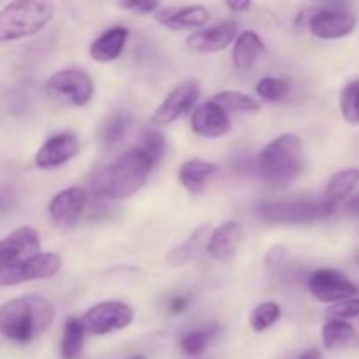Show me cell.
I'll use <instances>...</instances> for the list:
<instances>
[{
	"mask_svg": "<svg viewBox=\"0 0 359 359\" xmlns=\"http://www.w3.org/2000/svg\"><path fill=\"white\" fill-rule=\"evenodd\" d=\"M154 163L139 146L132 147L111 163L93 172L90 179V193L97 198L128 200L142 189Z\"/></svg>",
	"mask_w": 359,
	"mask_h": 359,
	"instance_id": "6da1fadb",
	"label": "cell"
},
{
	"mask_svg": "<svg viewBox=\"0 0 359 359\" xmlns=\"http://www.w3.org/2000/svg\"><path fill=\"white\" fill-rule=\"evenodd\" d=\"M55 307L37 294L13 298L0 305V335L18 344L37 339L51 326Z\"/></svg>",
	"mask_w": 359,
	"mask_h": 359,
	"instance_id": "7a4b0ae2",
	"label": "cell"
},
{
	"mask_svg": "<svg viewBox=\"0 0 359 359\" xmlns=\"http://www.w3.org/2000/svg\"><path fill=\"white\" fill-rule=\"evenodd\" d=\"M258 174L272 188L291 184L304 170V144L294 133H283L259 153Z\"/></svg>",
	"mask_w": 359,
	"mask_h": 359,
	"instance_id": "3957f363",
	"label": "cell"
},
{
	"mask_svg": "<svg viewBox=\"0 0 359 359\" xmlns=\"http://www.w3.org/2000/svg\"><path fill=\"white\" fill-rule=\"evenodd\" d=\"M53 20V7L46 2L20 0L0 9V46L39 34Z\"/></svg>",
	"mask_w": 359,
	"mask_h": 359,
	"instance_id": "277c9868",
	"label": "cell"
},
{
	"mask_svg": "<svg viewBox=\"0 0 359 359\" xmlns=\"http://www.w3.org/2000/svg\"><path fill=\"white\" fill-rule=\"evenodd\" d=\"M258 216L273 224H309L332 216L321 200H277L258 205Z\"/></svg>",
	"mask_w": 359,
	"mask_h": 359,
	"instance_id": "5b68a950",
	"label": "cell"
},
{
	"mask_svg": "<svg viewBox=\"0 0 359 359\" xmlns=\"http://www.w3.org/2000/svg\"><path fill=\"white\" fill-rule=\"evenodd\" d=\"M298 25L307 27L319 39H342L356 28V16L342 7H312L298 18Z\"/></svg>",
	"mask_w": 359,
	"mask_h": 359,
	"instance_id": "8992f818",
	"label": "cell"
},
{
	"mask_svg": "<svg viewBox=\"0 0 359 359\" xmlns=\"http://www.w3.org/2000/svg\"><path fill=\"white\" fill-rule=\"evenodd\" d=\"M46 91L56 102L65 105L83 107L91 100L95 91L90 74L81 69H63L53 74L46 83Z\"/></svg>",
	"mask_w": 359,
	"mask_h": 359,
	"instance_id": "52a82bcc",
	"label": "cell"
},
{
	"mask_svg": "<svg viewBox=\"0 0 359 359\" xmlns=\"http://www.w3.org/2000/svg\"><path fill=\"white\" fill-rule=\"evenodd\" d=\"M62 269V258L53 252H39L23 262L0 266V287L18 286L30 280L48 279L56 276Z\"/></svg>",
	"mask_w": 359,
	"mask_h": 359,
	"instance_id": "ba28073f",
	"label": "cell"
},
{
	"mask_svg": "<svg viewBox=\"0 0 359 359\" xmlns=\"http://www.w3.org/2000/svg\"><path fill=\"white\" fill-rule=\"evenodd\" d=\"M132 321L133 309L123 302H102V304L93 305L81 319L84 332L93 333V335H107L111 332H118L130 326Z\"/></svg>",
	"mask_w": 359,
	"mask_h": 359,
	"instance_id": "9c48e42d",
	"label": "cell"
},
{
	"mask_svg": "<svg viewBox=\"0 0 359 359\" xmlns=\"http://www.w3.org/2000/svg\"><path fill=\"white\" fill-rule=\"evenodd\" d=\"M309 291L323 304H339L358 294V286L335 269H319L309 277Z\"/></svg>",
	"mask_w": 359,
	"mask_h": 359,
	"instance_id": "30bf717a",
	"label": "cell"
},
{
	"mask_svg": "<svg viewBox=\"0 0 359 359\" xmlns=\"http://www.w3.org/2000/svg\"><path fill=\"white\" fill-rule=\"evenodd\" d=\"M88 189L81 186L62 189L56 193L48 205V216L56 228H74L83 217L88 205Z\"/></svg>",
	"mask_w": 359,
	"mask_h": 359,
	"instance_id": "8fae6325",
	"label": "cell"
},
{
	"mask_svg": "<svg viewBox=\"0 0 359 359\" xmlns=\"http://www.w3.org/2000/svg\"><path fill=\"white\" fill-rule=\"evenodd\" d=\"M198 97L200 86L195 81H186V83L177 84V86L165 97V100L158 105L151 121L156 126L170 125L175 119L182 118L186 112L191 111L193 105L198 100Z\"/></svg>",
	"mask_w": 359,
	"mask_h": 359,
	"instance_id": "7c38bea8",
	"label": "cell"
},
{
	"mask_svg": "<svg viewBox=\"0 0 359 359\" xmlns=\"http://www.w3.org/2000/svg\"><path fill=\"white\" fill-rule=\"evenodd\" d=\"M41 252V235L35 228L21 226L0 241V266L23 262Z\"/></svg>",
	"mask_w": 359,
	"mask_h": 359,
	"instance_id": "4fadbf2b",
	"label": "cell"
},
{
	"mask_svg": "<svg viewBox=\"0 0 359 359\" xmlns=\"http://www.w3.org/2000/svg\"><path fill=\"white\" fill-rule=\"evenodd\" d=\"M191 130L203 139H219L230 133L231 119L214 100L203 102L193 111Z\"/></svg>",
	"mask_w": 359,
	"mask_h": 359,
	"instance_id": "5bb4252c",
	"label": "cell"
},
{
	"mask_svg": "<svg viewBox=\"0 0 359 359\" xmlns=\"http://www.w3.org/2000/svg\"><path fill=\"white\" fill-rule=\"evenodd\" d=\"M79 153V140L72 133H58L46 140L35 154V165L42 170L62 167Z\"/></svg>",
	"mask_w": 359,
	"mask_h": 359,
	"instance_id": "9a60e30c",
	"label": "cell"
},
{
	"mask_svg": "<svg viewBox=\"0 0 359 359\" xmlns=\"http://www.w3.org/2000/svg\"><path fill=\"white\" fill-rule=\"evenodd\" d=\"M237 39V23L221 21L188 37V48L196 53H217L226 49Z\"/></svg>",
	"mask_w": 359,
	"mask_h": 359,
	"instance_id": "2e32d148",
	"label": "cell"
},
{
	"mask_svg": "<svg viewBox=\"0 0 359 359\" xmlns=\"http://www.w3.org/2000/svg\"><path fill=\"white\" fill-rule=\"evenodd\" d=\"M210 13L205 6L160 7L154 13V20L168 30H188L198 28L209 21Z\"/></svg>",
	"mask_w": 359,
	"mask_h": 359,
	"instance_id": "e0dca14e",
	"label": "cell"
},
{
	"mask_svg": "<svg viewBox=\"0 0 359 359\" xmlns=\"http://www.w3.org/2000/svg\"><path fill=\"white\" fill-rule=\"evenodd\" d=\"M242 235H244V230H242V224L238 221H226L210 233L207 252L216 262H231L242 242Z\"/></svg>",
	"mask_w": 359,
	"mask_h": 359,
	"instance_id": "ac0fdd59",
	"label": "cell"
},
{
	"mask_svg": "<svg viewBox=\"0 0 359 359\" xmlns=\"http://www.w3.org/2000/svg\"><path fill=\"white\" fill-rule=\"evenodd\" d=\"M126 41H128V28L125 27H112L105 30L104 34L98 35L90 46V56L95 62L109 63L114 62L121 56L125 49Z\"/></svg>",
	"mask_w": 359,
	"mask_h": 359,
	"instance_id": "d6986e66",
	"label": "cell"
},
{
	"mask_svg": "<svg viewBox=\"0 0 359 359\" xmlns=\"http://www.w3.org/2000/svg\"><path fill=\"white\" fill-rule=\"evenodd\" d=\"M358 184L359 168H346V170H340L330 179L328 186H326L325 193H323V196L319 200H321L323 205L333 214L337 207L356 189Z\"/></svg>",
	"mask_w": 359,
	"mask_h": 359,
	"instance_id": "ffe728a7",
	"label": "cell"
},
{
	"mask_svg": "<svg viewBox=\"0 0 359 359\" xmlns=\"http://www.w3.org/2000/svg\"><path fill=\"white\" fill-rule=\"evenodd\" d=\"M217 165L205 160H189L179 170V181L189 193H202L216 175Z\"/></svg>",
	"mask_w": 359,
	"mask_h": 359,
	"instance_id": "44dd1931",
	"label": "cell"
},
{
	"mask_svg": "<svg viewBox=\"0 0 359 359\" xmlns=\"http://www.w3.org/2000/svg\"><path fill=\"white\" fill-rule=\"evenodd\" d=\"M265 51L262 37L256 32L245 30L237 35L233 46V65L238 70H249L256 65Z\"/></svg>",
	"mask_w": 359,
	"mask_h": 359,
	"instance_id": "7402d4cb",
	"label": "cell"
},
{
	"mask_svg": "<svg viewBox=\"0 0 359 359\" xmlns=\"http://www.w3.org/2000/svg\"><path fill=\"white\" fill-rule=\"evenodd\" d=\"M132 126V116L126 111H114L104 119L100 126V140L105 147L118 146Z\"/></svg>",
	"mask_w": 359,
	"mask_h": 359,
	"instance_id": "603a6c76",
	"label": "cell"
},
{
	"mask_svg": "<svg viewBox=\"0 0 359 359\" xmlns=\"http://www.w3.org/2000/svg\"><path fill=\"white\" fill-rule=\"evenodd\" d=\"M356 337L354 326L347 321H337V319H328L323 326V344L326 349L339 351L346 349Z\"/></svg>",
	"mask_w": 359,
	"mask_h": 359,
	"instance_id": "cb8c5ba5",
	"label": "cell"
},
{
	"mask_svg": "<svg viewBox=\"0 0 359 359\" xmlns=\"http://www.w3.org/2000/svg\"><path fill=\"white\" fill-rule=\"evenodd\" d=\"M207 233H209V224H202L200 228H196L184 242H182L179 248H175L174 251L168 255V263L174 266H182L188 262H191L198 251L202 249L203 242H205Z\"/></svg>",
	"mask_w": 359,
	"mask_h": 359,
	"instance_id": "d4e9b609",
	"label": "cell"
},
{
	"mask_svg": "<svg viewBox=\"0 0 359 359\" xmlns=\"http://www.w3.org/2000/svg\"><path fill=\"white\" fill-rule=\"evenodd\" d=\"M84 326L81 319L69 318L63 326L62 337V356L65 359H76L83 351L84 344Z\"/></svg>",
	"mask_w": 359,
	"mask_h": 359,
	"instance_id": "484cf974",
	"label": "cell"
},
{
	"mask_svg": "<svg viewBox=\"0 0 359 359\" xmlns=\"http://www.w3.org/2000/svg\"><path fill=\"white\" fill-rule=\"evenodd\" d=\"M221 109L226 112H258L259 102L252 98L251 95L242 93V91H221L212 98Z\"/></svg>",
	"mask_w": 359,
	"mask_h": 359,
	"instance_id": "4316f807",
	"label": "cell"
},
{
	"mask_svg": "<svg viewBox=\"0 0 359 359\" xmlns=\"http://www.w3.org/2000/svg\"><path fill=\"white\" fill-rule=\"evenodd\" d=\"M340 112L349 125H359V79L344 86L340 93Z\"/></svg>",
	"mask_w": 359,
	"mask_h": 359,
	"instance_id": "83f0119b",
	"label": "cell"
},
{
	"mask_svg": "<svg viewBox=\"0 0 359 359\" xmlns=\"http://www.w3.org/2000/svg\"><path fill=\"white\" fill-rule=\"evenodd\" d=\"M280 314H283V311H280L279 304H276V302H263V304H259L252 311L251 321L249 323H251V328L255 332H265V330H269L270 326H273L279 321Z\"/></svg>",
	"mask_w": 359,
	"mask_h": 359,
	"instance_id": "f1b7e54d",
	"label": "cell"
},
{
	"mask_svg": "<svg viewBox=\"0 0 359 359\" xmlns=\"http://www.w3.org/2000/svg\"><path fill=\"white\" fill-rule=\"evenodd\" d=\"M139 147L153 160L154 165H158L161 158L165 156V151H167V139L158 130L147 128L140 137Z\"/></svg>",
	"mask_w": 359,
	"mask_h": 359,
	"instance_id": "f546056e",
	"label": "cell"
},
{
	"mask_svg": "<svg viewBox=\"0 0 359 359\" xmlns=\"http://www.w3.org/2000/svg\"><path fill=\"white\" fill-rule=\"evenodd\" d=\"M256 93L269 102L283 100L290 93V84H287V81L280 79V77H263L256 84Z\"/></svg>",
	"mask_w": 359,
	"mask_h": 359,
	"instance_id": "4dcf8cb0",
	"label": "cell"
},
{
	"mask_svg": "<svg viewBox=\"0 0 359 359\" xmlns=\"http://www.w3.org/2000/svg\"><path fill=\"white\" fill-rule=\"evenodd\" d=\"M359 318V298H349V300L333 304L326 311V319H337V321H349V319Z\"/></svg>",
	"mask_w": 359,
	"mask_h": 359,
	"instance_id": "1f68e13d",
	"label": "cell"
},
{
	"mask_svg": "<svg viewBox=\"0 0 359 359\" xmlns=\"http://www.w3.org/2000/svg\"><path fill=\"white\" fill-rule=\"evenodd\" d=\"M209 332H203V330H198V332H191L188 335L182 337L181 340V349L186 356H198L205 351L207 344H209Z\"/></svg>",
	"mask_w": 359,
	"mask_h": 359,
	"instance_id": "d6a6232c",
	"label": "cell"
},
{
	"mask_svg": "<svg viewBox=\"0 0 359 359\" xmlns=\"http://www.w3.org/2000/svg\"><path fill=\"white\" fill-rule=\"evenodd\" d=\"M119 6L137 14H154L160 9V2H154V0H128V2H121Z\"/></svg>",
	"mask_w": 359,
	"mask_h": 359,
	"instance_id": "836d02e7",
	"label": "cell"
},
{
	"mask_svg": "<svg viewBox=\"0 0 359 359\" xmlns=\"http://www.w3.org/2000/svg\"><path fill=\"white\" fill-rule=\"evenodd\" d=\"M226 7L231 11V13H245V11H249L252 7L251 2H248V0H235V2H226Z\"/></svg>",
	"mask_w": 359,
	"mask_h": 359,
	"instance_id": "e575fe53",
	"label": "cell"
},
{
	"mask_svg": "<svg viewBox=\"0 0 359 359\" xmlns=\"http://www.w3.org/2000/svg\"><path fill=\"white\" fill-rule=\"evenodd\" d=\"M186 307H188V298L184 297H179V298H174V300L170 302V312L172 314H179V312H184Z\"/></svg>",
	"mask_w": 359,
	"mask_h": 359,
	"instance_id": "d590c367",
	"label": "cell"
},
{
	"mask_svg": "<svg viewBox=\"0 0 359 359\" xmlns=\"http://www.w3.org/2000/svg\"><path fill=\"white\" fill-rule=\"evenodd\" d=\"M13 193H2V195H0V214H4V212H7V210L11 209V207H13Z\"/></svg>",
	"mask_w": 359,
	"mask_h": 359,
	"instance_id": "8d00e7d4",
	"label": "cell"
},
{
	"mask_svg": "<svg viewBox=\"0 0 359 359\" xmlns=\"http://www.w3.org/2000/svg\"><path fill=\"white\" fill-rule=\"evenodd\" d=\"M298 359H321V353L318 349H309L305 353H302Z\"/></svg>",
	"mask_w": 359,
	"mask_h": 359,
	"instance_id": "74e56055",
	"label": "cell"
},
{
	"mask_svg": "<svg viewBox=\"0 0 359 359\" xmlns=\"http://www.w3.org/2000/svg\"><path fill=\"white\" fill-rule=\"evenodd\" d=\"M130 359H146L144 356H133V358H130Z\"/></svg>",
	"mask_w": 359,
	"mask_h": 359,
	"instance_id": "f35d334b",
	"label": "cell"
}]
</instances>
